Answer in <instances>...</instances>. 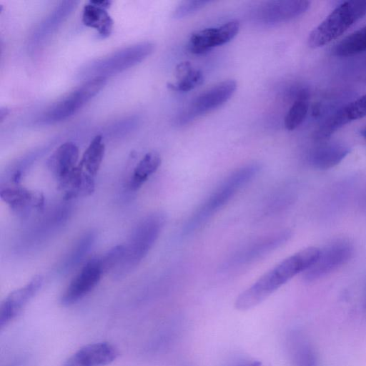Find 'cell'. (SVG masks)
I'll return each instance as SVG.
<instances>
[{
  "mask_svg": "<svg viewBox=\"0 0 366 366\" xmlns=\"http://www.w3.org/2000/svg\"><path fill=\"white\" fill-rule=\"evenodd\" d=\"M260 169L259 164L251 163L232 172L189 217L184 226V233L188 234L198 229L251 182Z\"/></svg>",
  "mask_w": 366,
  "mask_h": 366,
  "instance_id": "7a4b0ae2",
  "label": "cell"
},
{
  "mask_svg": "<svg viewBox=\"0 0 366 366\" xmlns=\"http://www.w3.org/2000/svg\"><path fill=\"white\" fill-rule=\"evenodd\" d=\"M238 366H262V362L259 361H252L241 363Z\"/></svg>",
  "mask_w": 366,
  "mask_h": 366,
  "instance_id": "f546056e",
  "label": "cell"
},
{
  "mask_svg": "<svg viewBox=\"0 0 366 366\" xmlns=\"http://www.w3.org/2000/svg\"><path fill=\"white\" fill-rule=\"evenodd\" d=\"M175 76L177 81L168 83L167 86L177 92H189L204 81L202 71L194 68L189 61L181 62L176 66Z\"/></svg>",
  "mask_w": 366,
  "mask_h": 366,
  "instance_id": "ffe728a7",
  "label": "cell"
},
{
  "mask_svg": "<svg viewBox=\"0 0 366 366\" xmlns=\"http://www.w3.org/2000/svg\"><path fill=\"white\" fill-rule=\"evenodd\" d=\"M154 49L150 41L138 43L96 59L85 65L79 71L81 77H104L129 69L142 61Z\"/></svg>",
  "mask_w": 366,
  "mask_h": 366,
  "instance_id": "5b68a950",
  "label": "cell"
},
{
  "mask_svg": "<svg viewBox=\"0 0 366 366\" xmlns=\"http://www.w3.org/2000/svg\"><path fill=\"white\" fill-rule=\"evenodd\" d=\"M125 253L124 245H117L110 249L99 258L103 273L114 272L122 262Z\"/></svg>",
  "mask_w": 366,
  "mask_h": 366,
  "instance_id": "484cf974",
  "label": "cell"
},
{
  "mask_svg": "<svg viewBox=\"0 0 366 366\" xmlns=\"http://www.w3.org/2000/svg\"><path fill=\"white\" fill-rule=\"evenodd\" d=\"M365 15L366 0L342 2L310 33L308 46L318 49L330 44Z\"/></svg>",
  "mask_w": 366,
  "mask_h": 366,
  "instance_id": "277c9868",
  "label": "cell"
},
{
  "mask_svg": "<svg viewBox=\"0 0 366 366\" xmlns=\"http://www.w3.org/2000/svg\"><path fill=\"white\" fill-rule=\"evenodd\" d=\"M107 80L104 77L89 79L49 107L40 117L39 123L54 124L70 117L102 90Z\"/></svg>",
  "mask_w": 366,
  "mask_h": 366,
  "instance_id": "8992f818",
  "label": "cell"
},
{
  "mask_svg": "<svg viewBox=\"0 0 366 366\" xmlns=\"http://www.w3.org/2000/svg\"><path fill=\"white\" fill-rule=\"evenodd\" d=\"M94 239V232H89L82 235L68 254L62 266L63 269L69 270L79 264L91 249Z\"/></svg>",
  "mask_w": 366,
  "mask_h": 366,
  "instance_id": "d4e9b609",
  "label": "cell"
},
{
  "mask_svg": "<svg viewBox=\"0 0 366 366\" xmlns=\"http://www.w3.org/2000/svg\"><path fill=\"white\" fill-rule=\"evenodd\" d=\"M296 366H316V359L310 346L302 345L295 354Z\"/></svg>",
  "mask_w": 366,
  "mask_h": 366,
  "instance_id": "f1b7e54d",
  "label": "cell"
},
{
  "mask_svg": "<svg viewBox=\"0 0 366 366\" xmlns=\"http://www.w3.org/2000/svg\"><path fill=\"white\" fill-rule=\"evenodd\" d=\"M104 152L105 145L103 137L97 135L86 149L79 164L88 174L94 177L100 168Z\"/></svg>",
  "mask_w": 366,
  "mask_h": 366,
  "instance_id": "603a6c76",
  "label": "cell"
},
{
  "mask_svg": "<svg viewBox=\"0 0 366 366\" xmlns=\"http://www.w3.org/2000/svg\"><path fill=\"white\" fill-rule=\"evenodd\" d=\"M237 82L227 79L217 83L199 94L178 117L179 124H185L194 118L217 109L227 102L237 89Z\"/></svg>",
  "mask_w": 366,
  "mask_h": 366,
  "instance_id": "ba28073f",
  "label": "cell"
},
{
  "mask_svg": "<svg viewBox=\"0 0 366 366\" xmlns=\"http://www.w3.org/2000/svg\"><path fill=\"white\" fill-rule=\"evenodd\" d=\"M361 135L366 139V128L360 132Z\"/></svg>",
  "mask_w": 366,
  "mask_h": 366,
  "instance_id": "1f68e13d",
  "label": "cell"
},
{
  "mask_svg": "<svg viewBox=\"0 0 366 366\" xmlns=\"http://www.w3.org/2000/svg\"><path fill=\"white\" fill-rule=\"evenodd\" d=\"M119 355L118 349L108 342L89 343L72 354L61 366H106Z\"/></svg>",
  "mask_w": 366,
  "mask_h": 366,
  "instance_id": "5bb4252c",
  "label": "cell"
},
{
  "mask_svg": "<svg viewBox=\"0 0 366 366\" xmlns=\"http://www.w3.org/2000/svg\"><path fill=\"white\" fill-rule=\"evenodd\" d=\"M99 258L87 261L71 280L60 297L61 305H72L92 292L103 274Z\"/></svg>",
  "mask_w": 366,
  "mask_h": 366,
  "instance_id": "9c48e42d",
  "label": "cell"
},
{
  "mask_svg": "<svg viewBox=\"0 0 366 366\" xmlns=\"http://www.w3.org/2000/svg\"><path fill=\"white\" fill-rule=\"evenodd\" d=\"M43 284L40 275L34 277L26 285L11 292L0 306V329L3 330L17 317L36 295Z\"/></svg>",
  "mask_w": 366,
  "mask_h": 366,
  "instance_id": "7c38bea8",
  "label": "cell"
},
{
  "mask_svg": "<svg viewBox=\"0 0 366 366\" xmlns=\"http://www.w3.org/2000/svg\"><path fill=\"white\" fill-rule=\"evenodd\" d=\"M319 254V248L310 247L283 259L239 295L234 302L236 309L243 311L259 305L295 275L309 269Z\"/></svg>",
  "mask_w": 366,
  "mask_h": 366,
  "instance_id": "6da1fadb",
  "label": "cell"
},
{
  "mask_svg": "<svg viewBox=\"0 0 366 366\" xmlns=\"http://www.w3.org/2000/svg\"><path fill=\"white\" fill-rule=\"evenodd\" d=\"M81 21L85 26L95 29L101 38L108 37L113 29L114 21L107 9L93 1L84 6Z\"/></svg>",
  "mask_w": 366,
  "mask_h": 366,
  "instance_id": "d6986e66",
  "label": "cell"
},
{
  "mask_svg": "<svg viewBox=\"0 0 366 366\" xmlns=\"http://www.w3.org/2000/svg\"><path fill=\"white\" fill-rule=\"evenodd\" d=\"M354 247L346 239H338L320 249L316 262L307 269L303 278L307 282L318 280L346 264L352 257Z\"/></svg>",
  "mask_w": 366,
  "mask_h": 366,
  "instance_id": "52a82bcc",
  "label": "cell"
},
{
  "mask_svg": "<svg viewBox=\"0 0 366 366\" xmlns=\"http://www.w3.org/2000/svg\"><path fill=\"white\" fill-rule=\"evenodd\" d=\"M309 95L302 90L285 117V127L292 131L298 127L306 118L309 109Z\"/></svg>",
  "mask_w": 366,
  "mask_h": 366,
  "instance_id": "cb8c5ba5",
  "label": "cell"
},
{
  "mask_svg": "<svg viewBox=\"0 0 366 366\" xmlns=\"http://www.w3.org/2000/svg\"><path fill=\"white\" fill-rule=\"evenodd\" d=\"M290 236L291 234L289 230H282L262 237L239 250L229 260V266L232 267V265L253 262L254 259L280 247L289 239Z\"/></svg>",
  "mask_w": 366,
  "mask_h": 366,
  "instance_id": "9a60e30c",
  "label": "cell"
},
{
  "mask_svg": "<svg viewBox=\"0 0 366 366\" xmlns=\"http://www.w3.org/2000/svg\"><path fill=\"white\" fill-rule=\"evenodd\" d=\"M162 159L159 154L152 151L147 152L134 167L129 180V187L137 191L147 182L159 167Z\"/></svg>",
  "mask_w": 366,
  "mask_h": 366,
  "instance_id": "44dd1931",
  "label": "cell"
},
{
  "mask_svg": "<svg viewBox=\"0 0 366 366\" xmlns=\"http://www.w3.org/2000/svg\"><path fill=\"white\" fill-rule=\"evenodd\" d=\"M366 51V25L353 31L334 48L337 56L346 57Z\"/></svg>",
  "mask_w": 366,
  "mask_h": 366,
  "instance_id": "7402d4cb",
  "label": "cell"
},
{
  "mask_svg": "<svg viewBox=\"0 0 366 366\" xmlns=\"http://www.w3.org/2000/svg\"><path fill=\"white\" fill-rule=\"evenodd\" d=\"M162 212H154L143 218L132 233L124 245V257L119 266L113 272L117 277L129 272L146 257L159 236L165 223Z\"/></svg>",
  "mask_w": 366,
  "mask_h": 366,
  "instance_id": "3957f363",
  "label": "cell"
},
{
  "mask_svg": "<svg viewBox=\"0 0 366 366\" xmlns=\"http://www.w3.org/2000/svg\"><path fill=\"white\" fill-rule=\"evenodd\" d=\"M79 148L73 142L61 144L49 157V170L59 179L74 169L79 164Z\"/></svg>",
  "mask_w": 366,
  "mask_h": 366,
  "instance_id": "ac0fdd59",
  "label": "cell"
},
{
  "mask_svg": "<svg viewBox=\"0 0 366 366\" xmlns=\"http://www.w3.org/2000/svg\"><path fill=\"white\" fill-rule=\"evenodd\" d=\"M320 111V107L317 104H316L312 108V114L317 117V115H319Z\"/></svg>",
  "mask_w": 366,
  "mask_h": 366,
  "instance_id": "4dcf8cb0",
  "label": "cell"
},
{
  "mask_svg": "<svg viewBox=\"0 0 366 366\" xmlns=\"http://www.w3.org/2000/svg\"><path fill=\"white\" fill-rule=\"evenodd\" d=\"M210 2V1L204 0L181 1L174 10L172 16L177 19L184 18L200 10Z\"/></svg>",
  "mask_w": 366,
  "mask_h": 366,
  "instance_id": "83f0119b",
  "label": "cell"
},
{
  "mask_svg": "<svg viewBox=\"0 0 366 366\" xmlns=\"http://www.w3.org/2000/svg\"><path fill=\"white\" fill-rule=\"evenodd\" d=\"M0 197L14 212L26 217L44 208V197L38 191L28 189L19 184L6 182L0 186Z\"/></svg>",
  "mask_w": 366,
  "mask_h": 366,
  "instance_id": "30bf717a",
  "label": "cell"
},
{
  "mask_svg": "<svg viewBox=\"0 0 366 366\" xmlns=\"http://www.w3.org/2000/svg\"><path fill=\"white\" fill-rule=\"evenodd\" d=\"M94 177L79 164L74 169L59 179V189L65 200L91 195L95 188Z\"/></svg>",
  "mask_w": 366,
  "mask_h": 366,
  "instance_id": "2e32d148",
  "label": "cell"
},
{
  "mask_svg": "<svg viewBox=\"0 0 366 366\" xmlns=\"http://www.w3.org/2000/svg\"><path fill=\"white\" fill-rule=\"evenodd\" d=\"M348 123L366 117V94L341 108Z\"/></svg>",
  "mask_w": 366,
  "mask_h": 366,
  "instance_id": "4316f807",
  "label": "cell"
},
{
  "mask_svg": "<svg viewBox=\"0 0 366 366\" xmlns=\"http://www.w3.org/2000/svg\"><path fill=\"white\" fill-rule=\"evenodd\" d=\"M310 1L304 0L269 1L262 4L254 12L256 19L263 24H278L304 14Z\"/></svg>",
  "mask_w": 366,
  "mask_h": 366,
  "instance_id": "4fadbf2b",
  "label": "cell"
},
{
  "mask_svg": "<svg viewBox=\"0 0 366 366\" xmlns=\"http://www.w3.org/2000/svg\"><path fill=\"white\" fill-rule=\"evenodd\" d=\"M349 152V147L343 143L324 142L312 149L309 162L316 169H328L341 162Z\"/></svg>",
  "mask_w": 366,
  "mask_h": 366,
  "instance_id": "e0dca14e",
  "label": "cell"
},
{
  "mask_svg": "<svg viewBox=\"0 0 366 366\" xmlns=\"http://www.w3.org/2000/svg\"><path fill=\"white\" fill-rule=\"evenodd\" d=\"M239 30V23L232 20L216 27L196 31L189 39L188 49L195 54H204L214 47L230 41L237 36Z\"/></svg>",
  "mask_w": 366,
  "mask_h": 366,
  "instance_id": "8fae6325",
  "label": "cell"
}]
</instances>
